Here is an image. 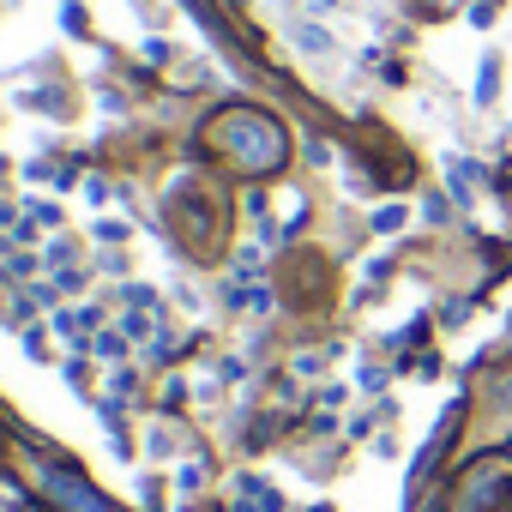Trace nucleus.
<instances>
[{"instance_id":"nucleus-1","label":"nucleus","mask_w":512,"mask_h":512,"mask_svg":"<svg viewBox=\"0 0 512 512\" xmlns=\"http://www.w3.org/2000/svg\"><path fill=\"white\" fill-rule=\"evenodd\" d=\"M440 169H446L452 205H476V169H470V157H458V151H440Z\"/></svg>"},{"instance_id":"nucleus-2","label":"nucleus","mask_w":512,"mask_h":512,"mask_svg":"<svg viewBox=\"0 0 512 512\" xmlns=\"http://www.w3.org/2000/svg\"><path fill=\"white\" fill-rule=\"evenodd\" d=\"M500 79H506V67H500V55L488 49V55H482V67H476V85H470L476 109H494V103H500Z\"/></svg>"},{"instance_id":"nucleus-3","label":"nucleus","mask_w":512,"mask_h":512,"mask_svg":"<svg viewBox=\"0 0 512 512\" xmlns=\"http://www.w3.org/2000/svg\"><path fill=\"white\" fill-rule=\"evenodd\" d=\"M404 223H410V211H404V205H386V211H374V229H386V235H392V229H404Z\"/></svg>"},{"instance_id":"nucleus-4","label":"nucleus","mask_w":512,"mask_h":512,"mask_svg":"<svg viewBox=\"0 0 512 512\" xmlns=\"http://www.w3.org/2000/svg\"><path fill=\"white\" fill-rule=\"evenodd\" d=\"M296 43H302L308 55H320V49H332V37H326V31H314V25H302V31H296Z\"/></svg>"},{"instance_id":"nucleus-5","label":"nucleus","mask_w":512,"mask_h":512,"mask_svg":"<svg viewBox=\"0 0 512 512\" xmlns=\"http://www.w3.org/2000/svg\"><path fill=\"white\" fill-rule=\"evenodd\" d=\"M422 217H428V223H446V199H440V193H434V199H422Z\"/></svg>"}]
</instances>
